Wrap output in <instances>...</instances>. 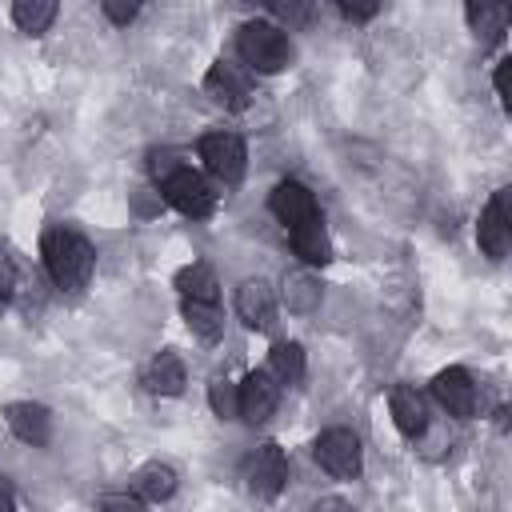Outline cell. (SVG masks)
Returning a JSON list of instances; mask_svg holds the SVG:
<instances>
[{
  "mask_svg": "<svg viewBox=\"0 0 512 512\" xmlns=\"http://www.w3.org/2000/svg\"><path fill=\"white\" fill-rule=\"evenodd\" d=\"M40 256H44V268H48L52 284L64 288V292L84 288L92 268H96L92 244L80 232H68V228H48L44 240H40Z\"/></svg>",
  "mask_w": 512,
  "mask_h": 512,
  "instance_id": "obj_1",
  "label": "cell"
},
{
  "mask_svg": "<svg viewBox=\"0 0 512 512\" xmlns=\"http://www.w3.org/2000/svg\"><path fill=\"white\" fill-rule=\"evenodd\" d=\"M236 52L252 72H280L292 64L288 36L268 20H248L236 28Z\"/></svg>",
  "mask_w": 512,
  "mask_h": 512,
  "instance_id": "obj_2",
  "label": "cell"
},
{
  "mask_svg": "<svg viewBox=\"0 0 512 512\" xmlns=\"http://www.w3.org/2000/svg\"><path fill=\"white\" fill-rule=\"evenodd\" d=\"M312 456H316V464H320L324 472H332V476H340V480L360 476V464H364V456H360V436H356L352 428H328V432H320L316 444H312Z\"/></svg>",
  "mask_w": 512,
  "mask_h": 512,
  "instance_id": "obj_3",
  "label": "cell"
},
{
  "mask_svg": "<svg viewBox=\"0 0 512 512\" xmlns=\"http://www.w3.org/2000/svg\"><path fill=\"white\" fill-rule=\"evenodd\" d=\"M160 192H164V200H168L176 212H184V216L204 220V216L216 212V192H212V184H208L200 172H192V168H180L176 176H168V180L160 184Z\"/></svg>",
  "mask_w": 512,
  "mask_h": 512,
  "instance_id": "obj_4",
  "label": "cell"
},
{
  "mask_svg": "<svg viewBox=\"0 0 512 512\" xmlns=\"http://www.w3.org/2000/svg\"><path fill=\"white\" fill-rule=\"evenodd\" d=\"M476 240L492 260L508 256V244H512V188H500L488 200V208L480 212V224H476Z\"/></svg>",
  "mask_w": 512,
  "mask_h": 512,
  "instance_id": "obj_5",
  "label": "cell"
},
{
  "mask_svg": "<svg viewBox=\"0 0 512 512\" xmlns=\"http://www.w3.org/2000/svg\"><path fill=\"white\" fill-rule=\"evenodd\" d=\"M200 160L208 164V172L224 184H236L244 176V160H248V148L236 132H208L200 140Z\"/></svg>",
  "mask_w": 512,
  "mask_h": 512,
  "instance_id": "obj_6",
  "label": "cell"
},
{
  "mask_svg": "<svg viewBox=\"0 0 512 512\" xmlns=\"http://www.w3.org/2000/svg\"><path fill=\"white\" fill-rule=\"evenodd\" d=\"M244 480H248V492L260 496V500L280 496V488H284V480H288V460H284L280 444H272V440L260 444V448L248 456V464H244Z\"/></svg>",
  "mask_w": 512,
  "mask_h": 512,
  "instance_id": "obj_7",
  "label": "cell"
},
{
  "mask_svg": "<svg viewBox=\"0 0 512 512\" xmlns=\"http://www.w3.org/2000/svg\"><path fill=\"white\" fill-rule=\"evenodd\" d=\"M204 92H208L220 108L240 112V108H248V100H252V76H248L240 64L216 60V64L208 68V76H204Z\"/></svg>",
  "mask_w": 512,
  "mask_h": 512,
  "instance_id": "obj_8",
  "label": "cell"
},
{
  "mask_svg": "<svg viewBox=\"0 0 512 512\" xmlns=\"http://www.w3.org/2000/svg\"><path fill=\"white\" fill-rule=\"evenodd\" d=\"M280 404V384L268 376V372H248L240 384H236V408L248 424H264Z\"/></svg>",
  "mask_w": 512,
  "mask_h": 512,
  "instance_id": "obj_9",
  "label": "cell"
},
{
  "mask_svg": "<svg viewBox=\"0 0 512 512\" xmlns=\"http://www.w3.org/2000/svg\"><path fill=\"white\" fill-rule=\"evenodd\" d=\"M432 396L440 400V408H444L448 416L468 420V416L476 412V384H472V376H468L464 368H444V372H436Z\"/></svg>",
  "mask_w": 512,
  "mask_h": 512,
  "instance_id": "obj_10",
  "label": "cell"
},
{
  "mask_svg": "<svg viewBox=\"0 0 512 512\" xmlns=\"http://www.w3.org/2000/svg\"><path fill=\"white\" fill-rule=\"evenodd\" d=\"M272 212H276V220L292 232L296 224H304V220H312V216H320L316 212V200H312V192L300 184V180H280L276 188H272Z\"/></svg>",
  "mask_w": 512,
  "mask_h": 512,
  "instance_id": "obj_11",
  "label": "cell"
},
{
  "mask_svg": "<svg viewBox=\"0 0 512 512\" xmlns=\"http://www.w3.org/2000/svg\"><path fill=\"white\" fill-rule=\"evenodd\" d=\"M236 312H240V320L248 324V328H268L272 324V316H276V292H272V284L268 280H244L240 288H236Z\"/></svg>",
  "mask_w": 512,
  "mask_h": 512,
  "instance_id": "obj_12",
  "label": "cell"
},
{
  "mask_svg": "<svg viewBox=\"0 0 512 512\" xmlns=\"http://www.w3.org/2000/svg\"><path fill=\"white\" fill-rule=\"evenodd\" d=\"M4 420H8V428H12L24 444H32V448H40V444L52 440V416H48L44 404H32V400L8 404V408H4Z\"/></svg>",
  "mask_w": 512,
  "mask_h": 512,
  "instance_id": "obj_13",
  "label": "cell"
},
{
  "mask_svg": "<svg viewBox=\"0 0 512 512\" xmlns=\"http://www.w3.org/2000/svg\"><path fill=\"white\" fill-rule=\"evenodd\" d=\"M388 412H392L396 428H400L408 440H420V436H424V428H428V404H424V396H420L416 388L396 384L392 396H388Z\"/></svg>",
  "mask_w": 512,
  "mask_h": 512,
  "instance_id": "obj_14",
  "label": "cell"
},
{
  "mask_svg": "<svg viewBox=\"0 0 512 512\" xmlns=\"http://www.w3.org/2000/svg\"><path fill=\"white\" fill-rule=\"evenodd\" d=\"M292 248L304 264H328L332 260V244H328V232H324V220L312 216L304 224L292 228Z\"/></svg>",
  "mask_w": 512,
  "mask_h": 512,
  "instance_id": "obj_15",
  "label": "cell"
},
{
  "mask_svg": "<svg viewBox=\"0 0 512 512\" xmlns=\"http://www.w3.org/2000/svg\"><path fill=\"white\" fill-rule=\"evenodd\" d=\"M184 360L176 356V352H160L152 364H148V372H144V384H148V392H156V396H180L184 392Z\"/></svg>",
  "mask_w": 512,
  "mask_h": 512,
  "instance_id": "obj_16",
  "label": "cell"
},
{
  "mask_svg": "<svg viewBox=\"0 0 512 512\" xmlns=\"http://www.w3.org/2000/svg\"><path fill=\"white\" fill-rule=\"evenodd\" d=\"M276 384H300L304 380V348L296 340H280L268 352V368H264Z\"/></svg>",
  "mask_w": 512,
  "mask_h": 512,
  "instance_id": "obj_17",
  "label": "cell"
},
{
  "mask_svg": "<svg viewBox=\"0 0 512 512\" xmlns=\"http://www.w3.org/2000/svg\"><path fill=\"white\" fill-rule=\"evenodd\" d=\"M172 492H176V472H172L168 464L152 460V464H144V468L136 472V496H140V500L160 504V500H168Z\"/></svg>",
  "mask_w": 512,
  "mask_h": 512,
  "instance_id": "obj_18",
  "label": "cell"
},
{
  "mask_svg": "<svg viewBox=\"0 0 512 512\" xmlns=\"http://www.w3.org/2000/svg\"><path fill=\"white\" fill-rule=\"evenodd\" d=\"M176 288L184 292V300H204V304H216V272L208 268V264H188V268H180L176 272Z\"/></svg>",
  "mask_w": 512,
  "mask_h": 512,
  "instance_id": "obj_19",
  "label": "cell"
},
{
  "mask_svg": "<svg viewBox=\"0 0 512 512\" xmlns=\"http://www.w3.org/2000/svg\"><path fill=\"white\" fill-rule=\"evenodd\" d=\"M468 28L484 40V44H496L508 28V8L504 4H468Z\"/></svg>",
  "mask_w": 512,
  "mask_h": 512,
  "instance_id": "obj_20",
  "label": "cell"
},
{
  "mask_svg": "<svg viewBox=\"0 0 512 512\" xmlns=\"http://www.w3.org/2000/svg\"><path fill=\"white\" fill-rule=\"evenodd\" d=\"M284 304L292 312H316L320 308V280L312 272H288L284 276Z\"/></svg>",
  "mask_w": 512,
  "mask_h": 512,
  "instance_id": "obj_21",
  "label": "cell"
},
{
  "mask_svg": "<svg viewBox=\"0 0 512 512\" xmlns=\"http://www.w3.org/2000/svg\"><path fill=\"white\" fill-rule=\"evenodd\" d=\"M12 20H16L20 32L40 36V32H48V24L56 20V0H16V4H12Z\"/></svg>",
  "mask_w": 512,
  "mask_h": 512,
  "instance_id": "obj_22",
  "label": "cell"
},
{
  "mask_svg": "<svg viewBox=\"0 0 512 512\" xmlns=\"http://www.w3.org/2000/svg\"><path fill=\"white\" fill-rule=\"evenodd\" d=\"M184 320H188V328L200 340H220V332H224L220 308L216 304H204V300H184Z\"/></svg>",
  "mask_w": 512,
  "mask_h": 512,
  "instance_id": "obj_23",
  "label": "cell"
},
{
  "mask_svg": "<svg viewBox=\"0 0 512 512\" xmlns=\"http://www.w3.org/2000/svg\"><path fill=\"white\" fill-rule=\"evenodd\" d=\"M208 404H212V412H216L220 420L240 416V408H236V384H232L228 376H212V384H208Z\"/></svg>",
  "mask_w": 512,
  "mask_h": 512,
  "instance_id": "obj_24",
  "label": "cell"
},
{
  "mask_svg": "<svg viewBox=\"0 0 512 512\" xmlns=\"http://www.w3.org/2000/svg\"><path fill=\"white\" fill-rule=\"evenodd\" d=\"M180 168H188L184 160H180V152H172V148H156L152 156H148V172H152V180L156 184H164L168 176H176Z\"/></svg>",
  "mask_w": 512,
  "mask_h": 512,
  "instance_id": "obj_25",
  "label": "cell"
},
{
  "mask_svg": "<svg viewBox=\"0 0 512 512\" xmlns=\"http://www.w3.org/2000/svg\"><path fill=\"white\" fill-rule=\"evenodd\" d=\"M100 512H144V500L136 492H108L100 496Z\"/></svg>",
  "mask_w": 512,
  "mask_h": 512,
  "instance_id": "obj_26",
  "label": "cell"
},
{
  "mask_svg": "<svg viewBox=\"0 0 512 512\" xmlns=\"http://www.w3.org/2000/svg\"><path fill=\"white\" fill-rule=\"evenodd\" d=\"M268 12H272V16H280V20H288V24H304V20L312 16V4H292V0L284 4V0H272V4H268Z\"/></svg>",
  "mask_w": 512,
  "mask_h": 512,
  "instance_id": "obj_27",
  "label": "cell"
},
{
  "mask_svg": "<svg viewBox=\"0 0 512 512\" xmlns=\"http://www.w3.org/2000/svg\"><path fill=\"white\" fill-rule=\"evenodd\" d=\"M100 8H104V16H108L112 24H120V28H124V24H132V20H136V12H140V4H124V0H104Z\"/></svg>",
  "mask_w": 512,
  "mask_h": 512,
  "instance_id": "obj_28",
  "label": "cell"
},
{
  "mask_svg": "<svg viewBox=\"0 0 512 512\" xmlns=\"http://www.w3.org/2000/svg\"><path fill=\"white\" fill-rule=\"evenodd\" d=\"M12 288H16V268H12V260L0 252V304L12 300Z\"/></svg>",
  "mask_w": 512,
  "mask_h": 512,
  "instance_id": "obj_29",
  "label": "cell"
},
{
  "mask_svg": "<svg viewBox=\"0 0 512 512\" xmlns=\"http://www.w3.org/2000/svg\"><path fill=\"white\" fill-rule=\"evenodd\" d=\"M312 512H352V504L340 500V496H320V500L312 504Z\"/></svg>",
  "mask_w": 512,
  "mask_h": 512,
  "instance_id": "obj_30",
  "label": "cell"
},
{
  "mask_svg": "<svg viewBox=\"0 0 512 512\" xmlns=\"http://www.w3.org/2000/svg\"><path fill=\"white\" fill-rule=\"evenodd\" d=\"M340 12L348 20H368V16H376V4H340Z\"/></svg>",
  "mask_w": 512,
  "mask_h": 512,
  "instance_id": "obj_31",
  "label": "cell"
},
{
  "mask_svg": "<svg viewBox=\"0 0 512 512\" xmlns=\"http://www.w3.org/2000/svg\"><path fill=\"white\" fill-rule=\"evenodd\" d=\"M508 64L512 60H500V68H496V92H500L504 104H508Z\"/></svg>",
  "mask_w": 512,
  "mask_h": 512,
  "instance_id": "obj_32",
  "label": "cell"
},
{
  "mask_svg": "<svg viewBox=\"0 0 512 512\" xmlns=\"http://www.w3.org/2000/svg\"><path fill=\"white\" fill-rule=\"evenodd\" d=\"M0 512H16V500H12L8 484H0Z\"/></svg>",
  "mask_w": 512,
  "mask_h": 512,
  "instance_id": "obj_33",
  "label": "cell"
}]
</instances>
